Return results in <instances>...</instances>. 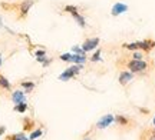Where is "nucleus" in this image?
<instances>
[{"mask_svg":"<svg viewBox=\"0 0 155 140\" xmlns=\"http://www.w3.org/2000/svg\"><path fill=\"white\" fill-rule=\"evenodd\" d=\"M147 67H148V64H147V62H144L142 59H141V60L132 59L131 62L128 63V69H129V72H132V73H141V72H144Z\"/></svg>","mask_w":155,"mask_h":140,"instance_id":"obj_1","label":"nucleus"},{"mask_svg":"<svg viewBox=\"0 0 155 140\" xmlns=\"http://www.w3.org/2000/svg\"><path fill=\"white\" fill-rule=\"evenodd\" d=\"M81 69H82V64H75V66L68 67L66 70H65V72L59 76V80H62V82H66V80H69V79L75 77L78 73H79V70H81Z\"/></svg>","mask_w":155,"mask_h":140,"instance_id":"obj_2","label":"nucleus"},{"mask_svg":"<svg viewBox=\"0 0 155 140\" xmlns=\"http://www.w3.org/2000/svg\"><path fill=\"white\" fill-rule=\"evenodd\" d=\"M98 46H99V39H98V37H91V39H88V40H85V42H83L82 49H83V51L86 53V51L95 50Z\"/></svg>","mask_w":155,"mask_h":140,"instance_id":"obj_3","label":"nucleus"},{"mask_svg":"<svg viewBox=\"0 0 155 140\" xmlns=\"http://www.w3.org/2000/svg\"><path fill=\"white\" fill-rule=\"evenodd\" d=\"M114 120H115V117H114L112 114H105V116H102V117L98 120L96 127H98V129H106L108 126H111V124L114 123Z\"/></svg>","mask_w":155,"mask_h":140,"instance_id":"obj_4","label":"nucleus"},{"mask_svg":"<svg viewBox=\"0 0 155 140\" xmlns=\"http://www.w3.org/2000/svg\"><path fill=\"white\" fill-rule=\"evenodd\" d=\"M128 10V6L125 5V3H115V5L112 6V16H119V14H122V13H125V11Z\"/></svg>","mask_w":155,"mask_h":140,"instance_id":"obj_5","label":"nucleus"},{"mask_svg":"<svg viewBox=\"0 0 155 140\" xmlns=\"http://www.w3.org/2000/svg\"><path fill=\"white\" fill-rule=\"evenodd\" d=\"M33 0H25V2H22L20 3V7H19V10H20V17H25L26 14L29 13V10H30V7L33 6Z\"/></svg>","mask_w":155,"mask_h":140,"instance_id":"obj_6","label":"nucleus"},{"mask_svg":"<svg viewBox=\"0 0 155 140\" xmlns=\"http://www.w3.org/2000/svg\"><path fill=\"white\" fill-rule=\"evenodd\" d=\"M12 100H13V103H15V104H19V103L26 101L25 92H22V90H16V92H13V95H12Z\"/></svg>","mask_w":155,"mask_h":140,"instance_id":"obj_7","label":"nucleus"},{"mask_svg":"<svg viewBox=\"0 0 155 140\" xmlns=\"http://www.w3.org/2000/svg\"><path fill=\"white\" fill-rule=\"evenodd\" d=\"M132 79H134L132 72H122L121 74H119V83H121L122 86H125V84H128Z\"/></svg>","mask_w":155,"mask_h":140,"instance_id":"obj_8","label":"nucleus"},{"mask_svg":"<svg viewBox=\"0 0 155 140\" xmlns=\"http://www.w3.org/2000/svg\"><path fill=\"white\" fill-rule=\"evenodd\" d=\"M137 45H138V49H142V50H145V51H150L155 46V42H152V40H144V42H137Z\"/></svg>","mask_w":155,"mask_h":140,"instance_id":"obj_9","label":"nucleus"},{"mask_svg":"<svg viewBox=\"0 0 155 140\" xmlns=\"http://www.w3.org/2000/svg\"><path fill=\"white\" fill-rule=\"evenodd\" d=\"M71 62H73L75 64H83V63L86 62V57H85V54H75L73 53Z\"/></svg>","mask_w":155,"mask_h":140,"instance_id":"obj_10","label":"nucleus"},{"mask_svg":"<svg viewBox=\"0 0 155 140\" xmlns=\"http://www.w3.org/2000/svg\"><path fill=\"white\" fill-rule=\"evenodd\" d=\"M73 19L76 20V23L79 24V26H81V27H85V26H86V22H85V17H82L81 14H79V13H78V14H73Z\"/></svg>","mask_w":155,"mask_h":140,"instance_id":"obj_11","label":"nucleus"},{"mask_svg":"<svg viewBox=\"0 0 155 140\" xmlns=\"http://www.w3.org/2000/svg\"><path fill=\"white\" fill-rule=\"evenodd\" d=\"M0 86H2L3 89H6V90L10 89V82H9L5 76H2V74H0Z\"/></svg>","mask_w":155,"mask_h":140,"instance_id":"obj_12","label":"nucleus"},{"mask_svg":"<svg viewBox=\"0 0 155 140\" xmlns=\"http://www.w3.org/2000/svg\"><path fill=\"white\" fill-rule=\"evenodd\" d=\"M15 110H16V112H19V113H25L26 110H28V104H26V101L16 104V106H15Z\"/></svg>","mask_w":155,"mask_h":140,"instance_id":"obj_13","label":"nucleus"},{"mask_svg":"<svg viewBox=\"0 0 155 140\" xmlns=\"http://www.w3.org/2000/svg\"><path fill=\"white\" fill-rule=\"evenodd\" d=\"M22 87L26 92H32V90L35 89V84L32 83V82H22Z\"/></svg>","mask_w":155,"mask_h":140,"instance_id":"obj_14","label":"nucleus"},{"mask_svg":"<svg viewBox=\"0 0 155 140\" xmlns=\"http://www.w3.org/2000/svg\"><path fill=\"white\" fill-rule=\"evenodd\" d=\"M65 11H68V13H71V14H78L79 11H78V7H75V6H65Z\"/></svg>","mask_w":155,"mask_h":140,"instance_id":"obj_15","label":"nucleus"},{"mask_svg":"<svg viewBox=\"0 0 155 140\" xmlns=\"http://www.w3.org/2000/svg\"><path fill=\"white\" fill-rule=\"evenodd\" d=\"M10 140H30V139L20 133V135H13V136H10Z\"/></svg>","mask_w":155,"mask_h":140,"instance_id":"obj_16","label":"nucleus"},{"mask_svg":"<svg viewBox=\"0 0 155 140\" xmlns=\"http://www.w3.org/2000/svg\"><path fill=\"white\" fill-rule=\"evenodd\" d=\"M40 136H42V130L39 129V130H35L33 133L30 135V137H29V139H30V140H35V139H38V137H40Z\"/></svg>","mask_w":155,"mask_h":140,"instance_id":"obj_17","label":"nucleus"},{"mask_svg":"<svg viewBox=\"0 0 155 140\" xmlns=\"http://www.w3.org/2000/svg\"><path fill=\"white\" fill-rule=\"evenodd\" d=\"M71 59H72V54H71V53H63V54H61L62 62H71Z\"/></svg>","mask_w":155,"mask_h":140,"instance_id":"obj_18","label":"nucleus"},{"mask_svg":"<svg viewBox=\"0 0 155 140\" xmlns=\"http://www.w3.org/2000/svg\"><path fill=\"white\" fill-rule=\"evenodd\" d=\"M72 51L75 54H85V51H83L82 47H78V46H73L72 47Z\"/></svg>","mask_w":155,"mask_h":140,"instance_id":"obj_19","label":"nucleus"},{"mask_svg":"<svg viewBox=\"0 0 155 140\" xmlns=\"http://www.w3.org/2000/svg\"><path fill=\"white\" fill-rule=\"evenodd\" d=\"M98 60H101V50H96L94 56L91 57V62H98Z\"/></svg>","mask_w":155,"mask_h":140,"instance_id":"obj_20","label":"nucleus"},{"mask_svg":"<svg viewBox=\"0 0 155 140\" xmlns=\"http://www.w3.org/2000/svg\"><path fill=\"white\" fill-rule=\"evenodd\" d=\"M116 122H118V123H122V124H127V119L122 117V116H118V117H116Z\"/></svg>","mask_w":155,"mask_h":140,"instance_id":"obj_21","label":"nucleus"},{"mask_svg":"<svg viewBox=\"0 0 155 140\" xmlns=\"http://www.w3.org/2000/svg\"><path fill=\"white\" fill-rule=\"evenodd\" d=\"M132 59L141 60V59H142V54H141V53H138V51H135V53H134V56H132Z\"/></svg>","mask_w":155,"mask_h":140,"instance_id":"obj_22","label":"nucleus"},{"mask_svg":"<svg viewBox=\"0 0 155 140\" xmlns=\"http://www.w3.org/2000/svg\"><path fill=\"white\" fill-rule=\"evenodd\" d=\"M45 54H46L45 50H38L36 51V57H45Z\"/></svg>","mask_w":155,"mask_h":140,"instance_id":"obj_23","label":"nucleus"},{"mask_svg":"<svg viewBox=\"0 0 155 140\" xmlns=\"http://www.w3.org/2000/svg\"><path fill=\"white\" fill-rule=\"evenodd\" d=\"M30 124H32V122H25V130H29L30 129V127H32V126H30Z\"/></svg>","mask_w":155,"mask_h":140,"instance_id":"obj_24","label":"nucleus"},{"mask_svg":"<svg viewBox=\"0 0 155 140\" xmlns=\"http://www.w3.org/2000/svg\"><path fill=\"white\" fill-rule=\"evenodd\" d=\"M3 132H5V127H0V135H2Z\"/></svg>","mask_w":155,"mask_h":140,"instance_id":"obj_25","label":"nucleus"},{"mask_svg":"<svg viewBox=\"0 0 155 140\" xmlns=\"http://www.w3.org/2000/svg\"><path fill=\"white\" fill-rule=\"evenodd\" d=\"M2 26H3V23H2V17H0V27H2Z\"/></svg>","mask_w":155,"mask_h":140,"instance_id":"obj_26","label":"nucleus"},{"mask_svg":"<svg viewBox=\"0 0 155 140\" xmlns=\"http://www.w3.org/2000/svg\"><path fill=\"white\" fill-rule=\"evenodd\" d=\"M0 67H2V54H0Z\"/></svg>","mask_w":155,"mask_h":140,"instance_id":"obj_27","label":"nucleus"},{"mask_svg":"<svg viewBox=\"0 0 155 140\" xmlns=\"http://www.w3.org/2000/svg\"><path fill=\"white\" fill-rule=\"evenodd\" d=\"M151 140H155V136H152V137H151Z\"/></svg>","mask_w":155,"mask_h":140,"instance_id":"obj_28","label":"nucleus"},{"mask_svg":"<svg viewBox=\"0 0 155 140\" xmlns=\"http://www.w3.org/2000/svg\"><path fill=\"white\" fill-rule=\"evenodd\" d=\"M154 124H155V117H154Z\"/></svg>","mask_w":155,"mask_h":140,"instance_id":"obj_29","label":"nucleus"},{"mask_svg":"<svg viewBox=\"0 0 155 140\" xmlns=\"http://www.w3.org/2000/svg\"><path fill=\"white\" fill-rule=\"evenodd\" d=\"M85 140H91V139H85Z\"/></svg>","mask_w":155,"mask_h":140,"instance_id":"obj_30","label":"nucleus"}]
</instances>
